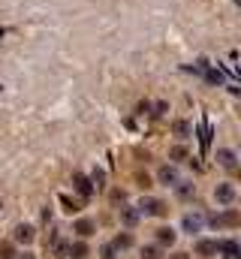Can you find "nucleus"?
I'll list each match as a JSON object with an SVG mask.
<instances>
[{
  "mask_svg": "<svg viewBox=\"0 0 241 259\" xmlns=\"http://www.w3.org/2000/svg\"><path fill=\"white\" fill-rule=\"evenodd\" d=\"M205 78H208V81H214V84H217V81H223V75H220V72H211V69L205 72Z\"/></svg>",
  "mask_w": 241,
  "mask_h": 259,
  "instance_id": "23",
  "label": "nucleus"
},
{
  "mask_svg": "<svg viewBox=\"0 0 241 259\" xmlns=\"http://www.w3.org/2000/svg\"><path fill=\"white\" fill-rule=\"evenodd\" d=\"M94 229H97V226H94V220H78V223H75V232H78L82 238L94 235Z\"/></svg>",
  "mask_w": 241,
  "mask_h": 259,
  "instance_id": "12",
  "label": "nucleus"
},
{
  "mask_svg": "<svg viewBox=\"0 0 241 259\" xmlns=\"http://www.w3.org/2000/svg\"><path fill=\"white\" fill-rule=\"evenodd\" d=\"M175 136H178V139H187V133H190V124H187V121H175Z\"/></svg>",
  "mask_w": 241,
  "mask_h": 259,
  "instance_id": "17",
  "label": "nucleus"
},
{
  "mask_svg": "<svg viewBox=\"0 0 241 259\" xmlns=\"http://www.w3.org/2000/svg\"><path fill=\"white\" fill-rule=\"evenodd\" d=\"M142 214H151V217H163L169 208H166V202H160V199H142Z\"/></svg>",
  "mask_w": 241,
  "mask_h": 259,
  "instance_id": "2",
  "label": "nucleus"
},
{
  "mask_svg": "<svg viewBox=\"0 0 241 259\" xmlns=\"http://www.w3.org/2000/svg\"><path fill=\"white\" fill-rule=\"evenodd\" d=\"M18 259H33V253H21Z\"/></svg>",
  "mask_w": 241,
  "mask_h": 259,
  "instance_id": "25",
  "label": "nucleus"
},
{
  "mask_svg": "<svg viewBox=\"0 0 241 259\" xmlns=\"http://www.w3.org/2000/svg\"><path fill=\"white\" fill-rule=\"evenodd\" d=\"M69 256L72 259H85L88 256V244H85V241H75V244L69 247Z\"/></svg>",
  "mask_w": 241,
  "mask_h": 259,
  "instance_id": "13",
  "label": "nucleus"
},
{
  "mask_svg": "<svg viewBox=\"0 0 241 259\" xmlns=\"http://www.w3.org/2000/svg\"><path fill=\"white\" fill-rule=\"evenodd\" d=\"M184 157H187V148L184 145H175L172 148V160H184Z\"/></svg>",
  "mask_w": 241,
  "mask_h": 259,
  "instance_id": "19",
  "label": "nucleus"
},
{
  "mask_svg": "<svg viewBox=\"0 0 241 259\" xmlns=\"http://www.w3.org/2000/svg\"><path fill=\"white\" fill-rule=\"evenodd\" d=\"M220 253H223V259H241V244L238 241H220Z\"/></svg>",
  "mask_w": 241,
  "mask_h": 259,
  "instance_id": "8",
  "label": "nucleus"
},
{
  "mask_svg": "<svg viewBox=\"0 0 241 259\" xmlns=\"http://www.w3.org/2000/svg\"><path fill=\"white\" fill-rule=\"evenodd\" d=\"M217 163L223 169H235V154L232 151H217Z\"/></svg>",
  "mask_w": 241,
  "mask_h": 259,
  "instance_id": "11",
  "label": "nucleus"
},
{
  "mask_svg": "<svg viewBox=\"0 0 241 259\" xmlns=\"http://www.w3.org/2000/svg\"><path fill=\"white\" fill-rule=\"evenodd\" d=\"M193 193H196V190H193V184H190V181H178V196H181V199H190Z\"/></svg>",
  "mask_w": 241,
  "mask_h": 259,
  "instance_id": "15",
  "label": "nucleus"
},
{
  "mask_svg": "<svg viewBox=\"0 0 241 259\" xmlns=\"http://www.w3.org/2000/svg\"><path fill=\"white\" fill-rule=\"evenodd\" d=\"M214 202H220V205L235 202V187H232V184H217V187H214Z\"/></svg>",
  "mask_w": 241,
  "mask_h": 259,
  "instance_id": "3",
  "label": "nucleus"
},
{
  "mask_svg": "<svg viewBox=\"0 0 241 259\" xmlns=\"http://www.w3.org/2000/svg\"><path fill=\"white\" fill-rule=\"evenodd\" d=\"M142 259H157V247H142Z\"/></svg>",
  "mask_w": 241,
  "mask_h": 259,
  "instance_id": "22",
  "label": "nucleus"
},
{
  "mask_svg": "<svg viewBox=\"0 0 241 259\" xmlns=\"http://www.w3.org/2000/svg\"><path fill=\"white\" fill-rule=\"evenodd\" d=\"M124 223H127V226H136V223H139V211L124 208Z\"/></svg>",
  "mask_w": 241,
  "mask_h": 259,
  "instance_id": "16",
  "label": "nucleus"
},
{
  "mask_svg": "<svg viewBox=\"0 0 241 259\" xmlns=\"http://www.w3.org/2000/svg\"><path fill=\"white\" fill-rule=\"evenodd\" d=\"M196 253L199 256H214V253H220V241H196Z\"/></svg>",
  "mask_w": 241,
  "mask_h": 259,
  "instance_id": "9",
  "label": "nucleus"
},
{
  "mask_svg": "<svg viewBox=\"0 0 241 259\" xmlns=\"http://www.w3.org/2000/svg\"><path fill=\"white\" fill-rule=\"evenodd\" d=\"M208 223H211V226H217V229H220V226H226V229H235V226L241 223V214H235V211H223V214H214Z\"/></svg>",
  "mask_w": 241,
  "mask_h": 259,
  "instance_id": "1",
  "label": "nucleus"
},
{
  "mask_svg": "<svg viewBox=\"0 0 241 259\" xmlns=\"http://www.w3.org/2000/svg\"><path fill=\"white\" fill-rule=\"evenodd\" d=\"M112 244H115V250H127V247H133V235H130V232H127V235H118Z\"/></svg>",
  "mask_w": 241,
  "mask_h": 259,
  "instance_id": "14",
  "label": "nucleus"
},
{
  "mask_svg": "<svg viewBox=\"0 0 241 259\" xmlns=\"http://www.w3.org/2000/svg\"><path fill=\"white\" fill-rule=\"evenodd\" d=\"M103 181H106V175L97 169V172H94V184H97V187H103Z\"/></svg>",
  "mask_w": 241,
  "mask_h": 259,
  "instance_id": "24",
  "label": "nucleus"
},
{
  "mask_svg": "<svg viewBox=\"0 0 241 259\" xmlns=\"http://www.w3.org/2000/svg\"><path fill=\"white\" fill-rule=\"evenodd\" d=\"M175 238H178V232H175L172 226H160V229H157V241H160L163 247H172Z\"/></svg>",
  "mask_w": 241,
  "mask_h": 259,
  "instance_id": "7",
  "label": "nucleus"
},
{
  "mask_svg": "<svg viewBox=\"0 0 241 259\" xmlns=\"http://www.w3.org/2000/svg\"><path fill=\"white\" fill-rule=\"evenodd\" d=\"M72 187H75L78 193L85 196V199H88V196L94 193V184H91V181H88V178H85L82 172H75V175H72Z\"/></svg>",
  "mask_w": 241,
  "mask_h": 259,
  "instance_id": "5",
  "label": "nucleus"
},
{
  "mask_svg": "<svg viewBox=\"0 0 241 259\" xmlns=\"http://www.w3.org/2000/svg\"><path fill=\"white\" fill-rule=\"evenodd\" d=\"M60 202H63V211H69V214H72V211H78V202H69L66 196H60Z\"/></svg>",
  "mask_w": 241,
  "mask_h": 259,
  "instance_id": "20",
  "label": "nucleus"
},
{
  "mask_svg": "<svg viewBox=\"0 0 241 259\" xmlns=\"http://www.w3.org/2000/svg\"><path fill=\"white\" fill-rule=\"evenodd\" d=\"M202 223H205L202 214H187V217H184V232H199Z\"/></svg>",
  "mask_w": 241,
  "mask_h": 259,
  "instance_id": "10",
  "label": "nucleus"
},
{
  "mask_svg": "<svg viewBox=\"0 0 241 259\" xmlns=\"http://www.w3.org/2000/svg\"><path fill=\"white\" fill-rule=\"evenodd\" d=\"M33 235H36V229H33L30 223H18V226H15V232H12V238H15V241H21V244H30V241H33Z\"/></svg>",
  "mask_w": 241,
  "mask_h": 259,
  "instance_id": "4",
  "label": "nucleus"
},
{
  "mask_svg": "<svg viewBox=\"0 0 241 259\" xmlns=\"http://www.w3.org/2000/svg\"><path fill=\"white\" fill-rule=\"evenodd\" d=\"M115 253H118L115 244H106V247H103V259H115Z\"/></svg>",
  "mask_w": 241,
  "mask_h": 259,
  "instance_id": "21",
  "label": "nucleus"
},
{
  "mask_svg": "<svg viewBox=\"0 0 241 259\" xmlns=\"http://www.w3.org/2000/svg\"><path fill=\"white\" fill-rule=\"evenodd\" d=\"M12 256H15V247H12L9 241H3V244H0V259H12Z\"/></svg>",
  "mask_w": 241,
  "mask_h": 259,
  "instance_id": "18",
  "label": "nucleus"
},
{
  "mask_svg": "<svg viewBox=\"0 0 241 259\" xmlns=\"http://www.w3.org/2000/svg\"><path fill=\"white\" fill-rule=\"evenodd\" d=\"M157 178H160V184L175 187V184H178V169H175V166H163V169L157 172Z\"/></svg>",
  "mask_w": 241,
  "mask_h": 259,
  "instance_id": "6",
  "label": "nucleus"
}]
</instances>
